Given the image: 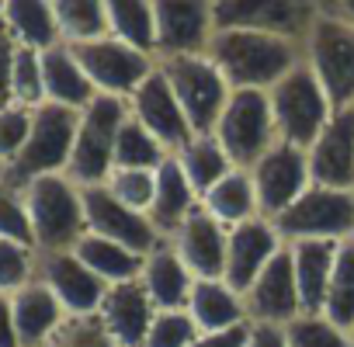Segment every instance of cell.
Returning <instances> with one entry per match:
<instances>
[{"mask_svg": "<svg viewBox=\"0 0 354 347\" xmlns=\"http://www.w3.org/2000/svg\"><path fill=\"white\" fill-rule=\"evenodd\" d=\"M209 59L233 91H271L302 63V42L257 28H216Z\"/></svg>", "mask_w": 354, "mask_h": 347, "instance_id": "6da1fadb", "label": "cell"}, {"mask_svg": "<svg viewBox=\"0 0 354 347\" xmlns=\"http://www.w3.org/2000/svg\"><path fill=\"white\" fill-rule=\"evenodd\" d=\"M302 59L323 84L333 111L354 108V21L333 4H316L302 39Z\"/></svg>", "mask_w": 354, "mask_h": 347, "instance_id": "7a4b0ae2", "label": "cell"}, {"mask_svg": "<svg viewBox=\"0 0 354 347\" xmlns=\"http://www.w3.org/2000/svg\"><path fill=\"white\" fill-rule=\"evenodd\" d=\"M28 223H32V243L39 254H56V250H73L77 240L87 233L84 223V198L80 188L66 174H49L35 178L21 188Z\"/></svg>", "mask_w": 354, "mask_h": 347, "instance_id": "3957f363", "label": "cell"}, {"mask_svg": "<svg viewBox=\"0 0 354 347\" xmlns=\"http://www.w3.org/2000/svg\"><path fill=\"white\" fill-rule=\"evenodd\" d=\"M268 101H271L278 142H288L299 149H309L333 115V104H330L323 84L306 66V59L268 91Z\"/></svg>", "mask_w": 354, "mask_h": 347, "instance_id": "277c9868", "label": "cell"}, {"mask_svg": "<svg viewBox=\"0 0 354 347\" xmlns=\"http://www.w3.org/2000/svg\"><path fill=\"white\" fill-rule=\"evenodd\" d=\"M125 118H129V101L111 97V94H97L80 111L73 153L66 163V178L77 188H91V185L108 181V174L115 167V139H118V129Z\"/></svg>", "mask_w": 354, "mask_h": 347, "instance_id": "5b68a950", "label": "cell"}, {"mask_svg": "<svg viewBox=\"0 0 354 347\" xmlns=\"http://www.w3.org/2000/svg\"><path fill=\"white\" fill-rule=\"evenodd\" d=\"M80 111L59 108V104H39L32 111V132L21 146V153L8 163V185L25 188L35 178H49V174H66L73 139H77Z\"/></svg>", "mask_w": 354, "mask_h": 347, "instance_id": "8992f818", "label": "cell"}, {"mask_svg": "<svg viewBox=\"0 0 354 347\" xmlns=\"http://www.w3.org/2000/svg\"><path fill=\"white\" fill-rule=\"evenodd\" d=\"M160 73L167 77L174 97L181 101L192 132H212L233 87L226 84V77L219 73V66L209 59V53L198 56H170V59H156Z\"/></svg>", "mask_w": 354, "mask_h": 347, "instance_id": "52a82bcc", "label": "cell"}, {"mask_svg": "<svg viewBox=\"0 0 354 347\" xmlns=\"http://www.w3.org/2000/svg\"><path fill=\"white\" fill-rule=\"evenodd\" d=\"M212 135L219 139L236 170H250L278 142L268 91H233Z\"/></svg>", "mask_w": 354, "mask_h": 347, "instance_id": "ba28073f", "label": "cell"}, {"mask_svg": "<svg viewBox=\"0 0 354 347\" xmlns=\"http://www.w3.org/2000/svg\"><path fill=\"white\" fill-rule=\"evenodd\" d=\"M274 229L285 247L302 240L347 243L354 240V191H330L313 185L292 209L274 219Z\"/></svg>", "mask_w": 354, "mask_h": 347, "instance_id": "9c48e42d", "label": "cell"}, {"mask_svg": "<svg viewBox=\"0 0 354 347\" xmlns=\"http://www.w3.org/2000/svg\"><path fill=\"white\" fill-rule=\"evenodd\" d=\"M250 181H254V195H257L261 219L274 223L285 209H292V205L313 188L306 149L288 146V142H274V146L250 167Z\"/></svg>", "mask_w": 354, "mask_h": 347, "instance_id": "30bf717a", "label": "cell"}, {"mask_svg": "<svg viewBox=\"0 0 354 347\" xmlns=\"http://www.w3.org/2000/svg\"><path fill=\"white\" fill-rule=\"evenodd\" d=\"M80 70L87 73L91 87L97 94H111V97H132L136 87L156 70V59L104 35V39H94V42H84V46H70Z\"/></svg>", "mask_w": 354, "mask_h": 347, "instance_id": "8fae6325", "label": "cell"}, {"mask_svg": "<svg viewBox=\"0 0 354 347\" xmlns=\"http://www.w3.org/2000/svg\"><path fill=\"white\" fill-rule=\"evenodd\" d=\"M156 11V59L209 53L216 35L212 0H153Z\"/></svg>", "mask_w": 354, "mask_h": 347, "instance_id": "7c38bea8", "label": "cell"}, {"mask_svg": "<svg viewBox=\"0 0 354 347\" xmlns=\"http://www.w3.org/2000/svg\"><path fill=\"white\" fill-rule=\"evenodd\" d=\"M80 198H84V223H87V233L94 236H104V240H115L136 254H153L163 236L156 233V226L149 223V216L142 212H132L125 209L122 202L111 198V191L104 185H91V188H80Z\"/></svg>", "mask_w": 354, "mask_h": 347, "instance_id": "4fadbf2b", "label": "cell"}, {"mask_svg": "<svg viewBox=\"0 0 354 347\" xmlns=\"http://www.w3.org/2000/svg\"><path fill=\"white\" fill-rule=\"evenodd\" d=\"M216 28H257L288 39H306L316 4L302 0H212Z\"/></svg>", "mask_w": 354, "mask_h": 347, "instance_id": "5bb4252c", "label": "cell"}, {"mask_svg": "<svg viewBox=\"0 0 354 347\" xmlns=\"http://www.w3.org/2000/svg\"><path fill=\"white\" fill-rule=\"evenodd\" d=\"M35 278L59 299L66 316H97L108 285L73 254V250H56V254H39V271Z\"/></svg>", "mask_w": 354, "mask_h": 347, "instance_id": "9a60e30c", "label": "cell"}, {"mask_svg": "<svg viewBox=\"0 0 354 347\" xmlns=\"http://www.w3.org/2000/svg\"><path fill=\"white\" fill-rule=\"evenodd\" d=\"M306 160L316 188L354 191V108H340L330 115L326 129L306 149Z\"/></svg>", "mask_w": 354, "mask_h": 347, "instance_id": "2e32d148", "label": "cell"}, {"mask_svg": "<svg viewBox=\"0 0 354 347\" xmlns=\"http://www.w3.org/2000/svg\"><path fill=\"white\" fill-rule=\"evenodd\" d=\"M243 306H247V319L264 323V326H288L302 316L288 247L281 254H274L271 264L254 278V285L243 292Z\"/></svg>", "mask_w": 354, "mask_h": 347, "instance_id": "e0dca14e", "label": "cell"}, {"mask_svg": "<svg viewBox=\"0 0 354 347\" xmlns=\"http://www.w3.org/2000/svg\"><path fill=\"white\" fill-rule=\"evenodd\" d=\"M129 115L136 122H142L160 142L167 153H177L195 132H192V122L181 108V101L174 97L167 77L160 73V66L136 87V94L129 97Z\"/></svg>", "mask_w": 354, "mask_h": 347, "instance_id": "ac0fdd59", "label": "cell"}, {"mask_svg": "<svg viewBox=\"0 0 354 347\" xmlns=\"http://www.w3.org/2000/svg\"><path fill=\"white\" fill-rule=\"evenodd\" d=\"M285 243L274 229V223L268 219H250V223H240L226 233V271H223V281L233 288V292H247L254 285V278L271 264L274 254H281Z\"/></svg>", "mask_w": 354, "mask_h": 347, "instance_id": "d6986e66", "label": "cell"}, {"mask_svg": "<svg viewBox=\"0 0 354 347\" xmlns=\"http://www.w3.org/2000/svg\"><path fill=\"white\" fill-rule=\"evenodd\" d=\"M156 312L160 309L153 306V299L139 281H122V285H108L97 319L118 347H142Z\"/></svg>", "mask_w": 354, "mask_h": 347, "instance_id": "ffe728a7", "label": "cell"}, {"mask_svg": "<svg viewBox=\"0 0 354 347\" xmlns=\"http://www.w3.org/2000/svg\"><path fill=\"white\" fill-rule=\"evenodd\" d=\"M226 226H219L205 209H198L167 243L195 274V281H212L226 271Z\"/></svg>", "mask_w": 354, "mask_h": 347, "instance_id": "44dd1931", "label": "cell"}, {"mask_svg": "<svg viewBox=\"0 0 354 347\" xmlns=\"http://www.w3.org/2000/svg\"><path fill=\"white\" fill-rule=\"evenodd\" d=\"M198 209H202L198 191L185 178L181 163H177L174 156H167L156 167V195H153V205H149V223L156 226V233L163 240H170Z\"/></svg>", "mask_w": 354, "mask_h": 347, "instance_id": "7402d4cb", "label": "cell"}, {"mask_svg": "<svg viewBox=\"0 0 354 347\" xmlns=\"http://www.w3.org/2000/svg\"><path fill=\"white\" fill-rule=\"evenodd\" d=\"M11 316H15V330H18L21 347H42L70 319L66 309L59 306V299L39 278L11 295Z\"/></svg>", "mask_w": 354, "mask_h": 347, "instance_id": "603a6c76", "label": "cell"}, {"mask_svg": "<svg viewBox=\"0 0 354 347\" xmlns=\"http://www.w3.org/2000/svg\"><path fill=\"white\" fill-rule=\"evenodd\" d=\"M139 285L146 288V295L153 299V306L163 309H188L192 288H195V274L185 268V261L174 254V247L163 240L153 254H146L142 261V274Z\"/></svg>", "mask_w": 354, "mask_h": 347, "instance_id": "cb8c5ba5", "label": "cell"}, {"mask_svg": "<svg viewBox=\"0 0 354 347\" xmlns=\"http://www.w3.org/2000/svg\"><path fill=\"white\" fill-rule=\"evenodd\" d=\"M337 247L340 243H326V240L288 243V257H292V271H295V288H299L302 316H319L323 312V299H326L330 271H333V261H337Z\"/></svg>", "mask_w": 354, "mask_h": 347, "instance_id": "d4e9b609", "label": "cell"}, {"mask_svg": "<svg viewBox=\"0 0 354 347\" xmlns=\"http://www.w3.org/2000/svg\"><path fill=\"white\" fill-rule=\"evenodd\" d=\"M42 87H46L49 104H59L70 111H84L97 97V91L91 87L87 73L80 70L73 49L63 42L42 53Z\"/></svg>", "mask_w": 354, "mask_h": 347, "instance_id": "484cf974", "label": "cell"}, {"mask_svg": "<svg viewBox=\"0 0 354 347\" xmlns=\"http://www.w3.org/2000/svg\"><path fill=\"white\" fill-rule=\"evenodd\" d=\"M188 312H192L198 333H216V330H233V326L250 323V319H247L243 295L233 292L223 278L195 281L192 299H188Z\"/></svg>", "mask_w": 354, "mask_h": 347, "instance_id": "4316f807", "label": "cell"}, {"mask_svg": "<svg viewBox=\"0 0 354 347\" xmlns=\"http://www.w3.org/2000/svg\"><path fill=\"white\" fill-rule=\"evenodd\" d=\"M202 209H205L219 226H226V229L257 219L261 209H257V195H254L250 170H230L216 188H209V191L202 195Z\"/></svg>", "mask_w": 354, "mask_h": 347, "instance_id": "83f0119b", "label": "cell"}, {"mask_svg": "<svg viewBox=\"0 0 354 347\" xmlns=\"http://www.w3.org/2000/svg\"><path fill=\"white\" fill-rule=\"evenodd\" d=\"M73 254L104 281V285H122V281H139L142 274V254L115 243V240H104V236H94V233H84L73 247Z\"/></svg>", "mask_w": 354, "mask_h": 347, "instance_id": "f1b7e54d", "label": "cell"}, {"mask_svg": "<svg viewBox=\"0 0 354 347\" xmlns=\"http://www.w3.org/2000/svg\"><path fill=\"white\" fill-rule=\"evenodd\" d=\"M4 28L25 49L46 53L59 46V28L49 0H8L4 4Z\"/></svg>", "mask_w": 354, "mask_h": 347, "instance_id": "f546056e", "label": "cell"}, {"mask_svg": "<svg viewBox=\"0 0 354 347\" xmlns=\"http://www.w3.org/2000/svg\"><path fill=\"white\" fill-rule=\"evenodd\" d=\"M174 160L181 163L185 178L192 181V188L198 191V198H202L209 188H216L230 170H236L233 160L226 156V149L219 146V139H216L212 132H195L181 149L174 153Z\"/></svg>", "mask_w": 354, "mask_h": 347, "instance_id": "4dcf8cb0", "label": "cell"}, {"mask_svg": "<svg viewBox=\"0 0 354 347\" xmlns=\"http://www.w3.org/2000/svg\"><path fill=\"white\" fill-rule=\"evenodd\" d=\"M108 35L156 59V11L153 0H104Z\"/></svg>", "mask_w": 354, "mask_h": 347, "instance_id": "1f68e13d", "label": "cell"}, {"mask_svg": "<svg viewBox=\"0 0 354 347\" xmlns=\"http://www.w3.org/2000/svg\"><path fill=\"white\" fill-rule=\"evenodd\" d=\"M53 15L63 46H84L108 35L104 0H53Z\"/></svg>", "mask_w": 354, "mask_h": 347, "instance_id": "d6a6232c", "label": "cell"}, {"mask_svg": "<svg viewBox=\"0 0 354 347\" xmlns=\"http://www.w3.org/2000/svg\"><path fill=\"white\" fill-rule=\"evenodd\" d=\"M319 316L347 333L354 326V240L337 247V261L330 271V285H326V299H323Z\"/></svg>", "mask_w": 354, "mask_h": 347, "instance_id": "836d02e7", "label": "cell"}, {"mask_svg": "<svg viewBox=\"0 0 354 347\" xmlns=\"http://www.w3.org/2000/svg\"><path fill=\"white\" fill-rule=\"evenodd\" d=\"M167 156H174V153H167L163 142L142 122H136L132 115L122 122L118 139H115V167H122V170H156Z\"/></svg>", "mask_w": 354, "mask_h": 347, "instance_id": "e575fe53", "label": "cell"}, {"mask_svg": "<svg viewBox=\"0 0 354 347\" xmlns=\"http://www.w3.org/2000/svg\"><path fill=\"white\" fill-rule=\"evenodd\" d=\"M11 104H21L35 111L46 104V87H42V53L18 46L15 53V70H11Z\"/></svg>", "mask_w": 354, "mask_h": 347, "instance_id": "d590c367", "label": "cell"}, {"mask_svg": "<svg viewBox=\"0 0 354 347\" xmlns=\"http://www.w3.org/2000/svg\"><path fill=\"white\" fill-rule=\"evenodd\" d=\"M104 188L125 209L149 216V205H153V195H156V170H122V167H115L108 174Z\"/></svg>", "mask_w": 354, "mask_h": 347, "instance_id": "8d00e7d4", "label": "cell"}, {"mask_svg": "<svg viewBox=\"0 0 354 347\" xmlns=\"http://www.w3.org/2000/svg\"><path fill=\"white\" fill-rule=\"evenodd\" d=\"M39 271V250L25 243L0 240V295H15L18 288L32 285Z\"/></svg>", "mask_w": 354, "mask_h": 347, "instance_id": "74e56055", "label": "cell"}, {"mask_svg": "<svg viewBox=\"0 0 354 347\" xmlns=\"http://www.w3.org/2000/svg\"><path fill=\"white\" fill-rule=\"evenodd\" d=\"M285 337L288 347H354L351 333L323 316H299L295 323L285 326Z\"/></svg>", "mask_w": 354, "mask_h": 347, "instance_id": "f35d334b", "label": "cell"}, {"mask_svg": "<svg viewBox=\"0 0 354 347\" xmlns=\"http://www.w3.org/2000/svg\"><path fill=\"white\" fill-rule=\"evenodd\" d=\"M195 337H198V326L188 309H163L156 312L142 347H192Z\"/></svg>", "mask_w": 354, "mask_h": 347, "instance_id": "ab89813d", "label": "cell"}, {"mask_svg": "<svg viewBox=\"0 0 354 347\" xmlns=\"http://www.w3.org/2000/svg\"><path fill=\"white\" fill-rule=\"evenodd\" d=\"M0 240H11V243H32V223H28V209L21 198V188L0 181Z\"/></svg>", "mask_w": 354, "mask_h": 347, "instance_id": "60d3db41", "label": "cell"}, {"mask_svg": "<svg viewBox=\"0 0 354 347\" xmlns=\"http://www.w3.org/2000/svg\"><path fill=\"white\" fill-rule=\"evenodd\" d=\"M42 347H118L97 316H70Z\"/></svg>", "mask_w": 354, "mask_h": 347, "instance_id": "b9f144b4", "label": "cell"}, {"mask_svg": "<svg viewBox=\"0 0 354 347\" xmlns=\"http://www.w3.org/2000/svg\"><path fill=\"white\" fill-rule=\"evenodd\" d=\"M32 132V111L21 104L0 108V163H11Z\"/></svg>", "mask_w": 354, "mask_h": 347, "instance_id": "7bdbcfd3", "label": "cell"}, {"mask_svg": "<svg viewBox=\"0 0 354 347\" xmlns=\"http://www.w3.org/2000/svg\"><path fill=\"white\" fill-rule=\"evenodd\" d=\"M15 53L18 42L11 39V32L0 21V108L11 104V70H15Z\"/></svg>", "mask_w": 354, "mask_h": 347, "instance_id": "ee69618b", "label": "cell"}, {"mask_svg": "<svg viewBox=\"0 0 354 347\" xmlns=\"http://www.w3.org/2000/svg\"><path fill=\"white\" fill-rule=\"evenodd\" d=\"M250 337V323L233 326V330H216V333H198L192 347H247Z\"/></svg>", "mask_w": 354, "mask_h": 347, "instance_id": "f6af8a7d", "label": "cell"}, {"mask_svg": "<svg viewBox=\"0 0 354 347\" xmlns=\"http://www.w3.org/2000/svg\"><path fill=\"white\" fill-rule=\"evenodd\" d=\"M247 347H288L285 326H264V323H250Z\"/></svg>", "mask_w": 354, "mask_h": 347, "instance_id": "bcb514c9", "label": "cell"}, {"mask_svg": "<svg viewBox=\"0 0 354 347\" xmlns=\"http://www.w3.org/2000/svg\"><path fill=\"white\" fill-rule=\"evenodd\" d=\"M0 347H21L15 316H11V295H0Z\"/></svg>", "mask_w": 354, "mask_h": 347, "instance_id": "7dc6e473", "label": "cell"}, {"mask_svg": "<svg viewBox=\"0 0 354 347\" xmlns=\"http://www.w3.org/2000/svg\"><path fill=\"white\" fill-rule=\"evenodd\" d=\"M333 8H337L344 18H351V21H354V0H340V4H333Z\"/></svg>", "mask_w": 354, "mask_h": 347, "instance_id": "c3c4849f", "label": "cell"}, {"mask_svg": "<svg viewBox=\"0 0 354 347\" xmlns=\"http://www.w3.org/2000/svg\"><path fill=\"white\" fill-rule=\"evenodd\" d=\"M8 178V163H0V181H4Z\"/></svg>", "mask_w": 354, "mask_h": 347, "instance_id": "681fc988", "label": "cell"}, {"mask_svg": "<svg viewBox=\"0 0 354 347\" xmlns=\"http://www.w3.org/2000/svg\"><path fill=\"white\" fill-rule=\"evenodd\" d=\"M0 21H4V4H0Z\"/></svg>", "mask_w": 354, "mask_h": 347, "instance_id": "f907efd6", "label": "cell"}, {"mask_svg": "<svg viewBox=\"0 0 354 347\" xmlns=\"http://www.w3.org/2000/svg\"><path fill=\"white\" fill-rule=\"evenodd\" d=\"M351 340H354V326H351Z\"/></svg>", "mask_w": 354, "mask_h": 347, "instance_id": "816d5d0a", "label": "cell"}]
</instances>
